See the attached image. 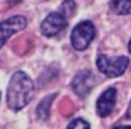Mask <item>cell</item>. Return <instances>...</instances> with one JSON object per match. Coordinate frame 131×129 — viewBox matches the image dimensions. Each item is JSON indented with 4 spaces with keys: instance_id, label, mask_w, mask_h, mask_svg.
Masks as SVG:
<instances>
[{
    "instance_id": "cell-10",
    "label": "cell",
    "mask_w": 131,
    "mask_h": 129,
    "mask_svg": "<svg viewBox=\"0 0 131 129\" xmlns=\"http://www.w3.org/2000/svg\"><path fill=\"white\" fill-rule=\"evenodd\" d=\"M75 11H76V3L73 2V0H66L63 2V5H61V8H60V12L64 15V17H73V14H75Z\"/></svg>"
},
{
    "instance_id": "cell-11",
    "label": "cell",
    "mask_w": 131,
    "mask_h": 129,
    "mask_svg": "<svg viewBox=\"0 0 131 129\" xmlns=\"http://www.w3.org/2000/svg\"><path fill=\"white\" fill-rule=\"evenodd\" d=\"M67 129H90V125L84 119H75L73 122H70Z\"/></svg>"
},
{
    "instance_id": "cell-7",
    "label": "cell",
    "mask_w": 131,
    "mask_h": 129,
    "mask_svg": "<svg viewBox=\"0 0 131 129\" xmlns=\"http://www.w3.org/2000/svg\"><path fill=\"white\" fill-rule=\"evenodd\" d=\"M116 88L114 87H110L107 88L101 96H99L98 102H96V111H98L99 117H108L116 105Z\"/></svg>"
},
{
    "instance_id": "cell-5",
    "label": "cell",
    "mask_w": 131,
    "mask_h": 129,
    "mask_svg": "<svg viewBox=\"0 0 131 129\" xmlns=\"http://www.w3.org/2000/svg\"><path fill=\"white\" fill-rule=\"evenodd\" d=\"M26 24H28V20L23 15H14L5 21H0V47H3V44L8 41L11 35L23 31Z\"/></svg>"
},
{
    "instance_id": "cell-9",
    "label": "cell",
    "mask_w": 131,
    "mask_h": 129,
    "mask_svg": "<svg viewBox=\"0 0 131 129\" xmlns=\"http://www.w3.org/2000/svg\"><path fill=\"white\" fill-rule=\"evenodd\" d=\"M53 99H55V94L47 96L44 100H41V103H40L38 108H37V115H38V119L46 120V119L49 117V112H50V103H52Z\"/></svg>"
},
{
    "instance_id": "cell-4",
    "label": "cell",
    "mask_w": 131,
    "mask_h": 129,
    "mask_svg": "<svg viewBox=\"0 0 131 129\" xmlns=\"http://www.w3.org/2000/svg\"><path fill=\"white\" fill-rule=\"evenodd\" d=\"M67 26V17H64L60 11L58 12H52L49 14L43 23H41V33L44 36H57L60 32L64 31V28Z\"/></svg>"
},
{
    "instance_id": "cell-2",
    "label": "cell",
    "mask_w": 131,
    "mask_h": 129,
    "mask_svg": "<svg viewBox=\"0 0 131 129\" xmlns=\"http://www.w3.org/2000/svg\"><path fill=\"white\" fill-rule=\"evenodd\" d=\"M95 35H96V29H95V24L89 20L85 21H81L78 23L70 35V41H72V46L75 50H85L90 43L95 40Z\"/></svg>"
},
{
    "instance_id": "cell-12",
    "label": "cell",
    "mask_w": 131,
    "mask_h": 129,
    "mask_svg": "<svg viewBox=\"0 0 131 129\" xmlns=\"http://www.w3.org/2000/svg\"><path fill=\"white\" fill-rule=\"evenodd\" d=\"M113 129H131V126H125V125H116Z\"/></svg>"
},
{
    "instance_id": "cell-14",
    "label": "cell",
    "mask_w": 131,
    "mask_h": 129,
    "mask_svg": "<svg viewBox=\"0 0 131 129\" xmlns=\"http://www.w3.org/2000/svg\"><path fill=\"white\" fill-rule=\"evenodd\" d=\"M128 50L131 52V40H130V43H128Z\"/></svg>"
},
{
    "instance_id": "cell-6",
    "label": "cell",
    "mask_w": 131,
    "mask_h": 129,
    "mask_svg": "<svg viewBox=\"0 0 131 129\" xmlns=\"http://www.w3.org/2000/svg\"><path fill=\"white\" fill-rule=\"evenodd\" d=\"M95 85H96V79L90 70L79 71L72 81V88L79 97H85L87 94H90V91L95 88Z\"/></svg>"
},
{
    "instance_id": "cell-3",
    "label": "cell",
    "mask_w": 131,
    "mask_h": 129,
    "mask_svg": "<svg viewBox=\"0 0 131 129\" xmlns=\"http://www.w3.org/2000/svg\"><path fill=\"white\" fill-rule=\"evenodd\" d=\"M96 65L99 71L107 78H117L125 73V70L130 65V59L127 56H117L111 59L107 55H99L96 59Z\"/></svg>"
},
{
    "instance_id": "cell-1",
    "label": "cell",
    "mask_w": 131,
    "mask_h": 129,
    "mask_svg": "<svg viewBox=\"0 0 131 129\" xmlns=\"http://www.w3.org/2000/svg\"><path fill=\"white\" fill-rule=\"evenodd\" d=\"M34 97V82L32 79L25 71H17L12 74L8 93H6V102L8 106L12 111L23 109Z\"/></svg>"
},
{
    "instance_id": "cell-8",
    "label": "cell",
    "mask_w": 131,
    "mask_h": 129,
    "mask_svg": "<svg viewBox=\"0 0 131 129\" xmlns=\"http://www.w3.org/2000/svg\"><path fill=\"white\" fill-rule=\"evenodd\" d=\"M110 8L117 15H127L131 12V0H111Z\"/></svg>"
},
{
    "instance_id": "cell-13",
    "label": "cell",
    "mask_w": 131,
    "mask_h": 129,
    "mask_svg": "<svg viewBox=\"0 0 131 129\" xmlns=\"http://www.w3.org/2000/svg\"><path fill=\"white\" fill-rule=\"evenodd\" d=\"M127 117L131 119V102H130V106H128V111H127Z\"/></svg>"
}]
</instances>
